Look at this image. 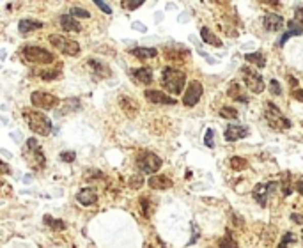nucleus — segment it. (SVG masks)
Segmentation results:
<instances>
[{
	"instance_id": "obj_33",
	"label": "nucleus",
	"mask_w": 303,
	"mask_h": 248,
	"mask_svg": "<svg viewBox=\"0 0 303 248\" xmlns=\"http://www.w3.org/2000/svg\"><path fill=\"white\" fill-rule=\"evenodd\" d=\"M70 16H80V18H89L91 14H89V11L87 9H80V7H71V11H70Z\"/></svg>"
},
{
	"instance_id": "obj_28",
	"label": "nucleus",
	"mask_w": 303,
	"mask_h": 248,
	"mask_svg": "<svg viewBox=\"0 0 303 248\" xmlns=\"http://www.w3.org/2000/svg\"><path fill=\"white\" fill-rule=\"evenodd\" d=\"M45 223H47L50 229H53V231H64V229H66V222H62V220L52 218L50 215L45 216Z\"/></svg>"
},
{
	"instance_id": "obj_48",
	"label": "nucleus",
	"mask_w": 303,
	"mask_h": 248,
	"mask_svg": "<svg viewBox=\"0 0 303 248\" xmlns=\"http://www.w3.org/2000/svg\"><path fill=\"white\" fill-rule=\"evenodd\" d=\"M0 188H2V181H0Z\"/></svg>"
},
{
	"instance_id": "obj_41",
	"label": "nucleus",
	"mask_w": 303,
	"mask_h": 248,
	"mask_svg": "<svg viewBox=\"0 0 303 248\" xmlns=\"http://www.w3.org/2000/svg\"><path fill=\"white\" fill-rule=\"evenodd\" d=\"M144 2H122V7H126V9H137V7H140Z\"/></svg>"
},
{
	"instance_id": "obj_21",
	"label": "nucleus",
	"mask_w": 303,
	"mask_h": 248,
	"mask_svg": "<svg viewBox=\"0 0 303 248\" xmlns=\"http://www.w3.org/2000/svg\"><path fill=\"white\" fill-rule=\"evenodd\" d=\"M301 34H303V29H301V27L296 25L294 22H289V30H287V34H284L282 39L278 41V45L284 46V45H286V41L289 39V37H293V36H301Z\"/></svg>"
},
{
	"instance_id": "obj_15",
	"label": "nucleus",
	"mask_w": 303,
	"mask_h": 248,
	"mask_svg": "<svg viewBox=\"0 0 303 248\" xmlns=\"http://www.w3.org/2000/svg\"><path fill=\"white\" fill-rule=\"evenodd\" d=\"M145 98H147V101L151 103H156V105H174L176 99L170 98V96L163 94V92L160 91H145Z\"/></svg>"
},
{
	"instance_id": "obj_31",
	"label": "nucleus",
	"mask_w": 303,
	"mask_h": 248,
	"mask_svg": "<svg viewBox=\"0 0 303 248\" xmlns=\"http://www.w3.org/2000/svg\"><path fill=\"white\" fill-rule=\"evenodd\" d=\"M218 246H220V248H237V243L234 241V239L231 238V234L227 232V234H225L224 238L218 241Z\"/></svg>"
},
{
	"instance_id": "obj_17",
	"label": "nucleus",
	"mask_w": 303,
	"mask_h": 248,
	"mask_svg": "<svg viewBox=\"0 0 303 248\" xmlns=\"http://www.w3.org/2000/svg\"><path fill=\"white\" fill-rule=\"evenodd\" d=\"M147 183L153 190H167L174 184L172 183V179H168L167 176H151Z\"/></svg>"
},
{
	"instance_id": "obj_36",
	"label": "nucleus",
	"mask_w": 303,
	"mask_h": 248,
	"mask_svg": "<svg viewBox=\"0 0 303 248\" xmlns=\"http://www.w3.org/2000/svg\"><path fill=\"white\" fill-rule=\"evenodd\" d=\"M60 160L64 163H71V161H75V153L73 151H64V153H60Z\"/></svg>"
},
{
	"instance_id": "obj_23",
	"label": "nucleus",
	"mask_w": 303,
	"mask_h": 248,
	"mask_svg": "<svg viewBox=\"0 0 303 248\" xmlns=\"http://www.w3.org/2000/svg\"><path fill=\"white\" fill-rule=\"evenodd\" d=\"M132 55H135L137 59H153V57L158 55V52H156V48H133Z\"/></svg>"
},
{
	"instance_id": "obj_13",
	"label": "nucleus",
	"mask_w": 303,
	"mask_h": 248,
	"mask_svg": "<svg viewBox=\"0 0 303 248\" xmlns=\"http://www.w3.org/2000/svg\"><path fill=\"white\" fill-rule=\"evenodd\" d=\"M89 68H91V71H93L94 78L103 80V78H109V76L112 75L110 68L105 64V62H101V60H94V59L89 60Z\"/></svg>"
},
{
	"instance_id": "obj_7",
	"label": "nucleus",
	"mask_w": 303,
	"mask_h": 248,
	"mask_svg": "<svg viewBox=\"0 0 303 248\" xmlns=\"http://www.w3.org/2000/svg\"><path fill=\"white\" fill-rule=\"evenodd\" d=\"M27 151H29L27 160L30 161V165H32L36 170L43 169L45 167V153L41 151L39 142H37L36 138H29V140H27Z\"/></svg>"
},
{
	"instance_id": "obj_44",
	"label": "nucleus",
	"mask_w": 303,
	"mask_h": 248,
	"mask_svg": "<svg viewBox=\"0 0 303 248\" xmlns=\"http://www.w3.org/2000/svg\"><path fill=\"white\" fill-rule=\"evenodd\" d=\"M0 174H11V169L7 163H4V161H0Z\"/></svg>"
},
{
	"instance_id": "obj_26",
	"label": "nucleus",
	"mask_w": 303,
	"mask_h": 248,
	"mask_svg": "<svg viewBox=\"0 0 303 248\" xmlns=\"http://www.w3.org/2000/svg\"><path fill=\"white\" fill-rule=\"evenodd\" d=\"M227 94L231 96L232 99H237V101H241V103H247L248 101V98H245V96L240 92V85H237L236 82H231V87H229Z\"/></svg>"
},
{
	"instance_id": "obj_45",
	"label": "nucleus",
	"mask_w": 303,
	"mask_h": 248,
	"mask_svg": "<svg viewBox=\"0 0 303 248\" xmlns=\"http://www.w3.org/2000/svg\"><path fill=\"white\" fill-rule=\"evenodd\" d=\"M133 29H135V30H140V32H145L144 23H140V22H135V23H133Z\"/></svg>"
},
{
	"instance_id": "obj_50",
	"label": "nucleus",
	"mask_w": 303,
	"mask_h": 248,
	"mask_svg": "<svg viewBox=\"0 0 303 248\" xmlns=\"http://www.w3.org/2000/svg\"><path fill=\"white\" fill-rule=\"evenodd\" d=\"M301 238H303V232H301Z\"/></svg>"
},
{
	"instance_id": "obj_3",
	"label": "nucleus",
	"mask_w": 303,
	"mask_h": 248,
	"mask_svg": "<svg viewBox=\"0 0 303 248\" xmlns=\"http://www.w3.org/2000/svg\"><path fill=\"white\" fill-rule=\"evenodd\" d=\"M264 119L268 121L273 130H289L293 124L289 119L280 112L278 107H275L273 103H266V110H264Z\"/></svg>"
},
{
	"instance_id": "obj_43",
	"label": "nucleus",
	"mask_w": 303,
	"mask_h": 248,
	"mask_svg": "<svg viewBox=\"0 0 303 248\" xmlns=\"http://www.w3.org/2000/svg\"><path fill=\"white\" fill-rule=\"evenodd\" d=\"M291 220H293L294 223H298V225H303V216L296 215V213H293V215H291Z\"/></svg>"
},
{
	"instance_id": "obj_49",
	"label": "nucleus",
	"mask_w": 303,
	"mask_h": 248,
	"mask_svg": "<svg viewBox=\"0 0 303 248\" xmlns=\"http://www.w3.org/2000/svg\"><path fill=\"white\" fill-rule=\"evenodd\" d=\"M149 248H155V246H149Z\"/></svg>"
},
{
	"instance_id": "obj_38",
	"label": "nucleus",
	"mask_w": 303,
	"mask_h": 248,
	"mask_svg": "<svg viewBox=\"0 0 303 248\" xmlns=\"http://www.w3.org/2000/svg\"><path fill=\"white\" fill-rule=\"evenodd\" d=\"M296 25H303V7H298L296 13H294V20H293Z\"/></svg>"
},
{
	"instance_id": "obj_6",
	"label": "nucleus",
	"mask_w": 303,
	"mask_h": 248,
	"mask_svg": "<svg viewBox=\"0 0 303 248\" xmlns=\"http://www.w3.org/2000/svg\"><path fill=\"white\" fill-rule=\"evenodd\" d=\"M137 165H139L140 172L155 174L162 167V158L156 156L155 153H140L139 158H137Z\"/></svg>"
},
{
	"instance_id": "obj_22",
	"label": "nucleus",
	"mask_w": 303,
	"mask_h": 248,
	"mask_svg": "<svg viewBox=\"0 0 303 248\" xmlns=\"http://www.w3.org/2000/svg\"><path fill=\"white\" fill-rule=\"evenodd\" d=\"M245 60H247V62H252V64H255L259 69H263L264 66H266V57H264L263 52L247 53V55H245Z\"/></svg>"
},
{
	"instance_id": "obj_37",
	"label": "nucleus",
	"mask_w": 303,
	"mask_h": 248,
	"mask_svg": "<svg viewBox=\"0 0 303 248\" xmlns=\"http://www.w3.org/2000/svg\"><path fill=\"white\" fill-rule=\"evenodd\" d=\"M294 241V234H291V232H287V234H284L282 241H280V245L277 248H287V243H293Z\"/></svg>"
},
{
	"instance_id": "obj_25",
	"label": "nucleus",
	"mask_w": 303,
	"mask_h": 248,
	"mask_svg": "<svg viewBox=\"0 0 303 248\" xmlns=\"http://www.w3.org/2000/svg\"><path fill=\"white\" fill-rule=\"evenodd\" d=\"M119 103H121V108H122L124 112H132V114H135V112L139 110L137 103L133 101V98H129V96H121Z\"/></svg>"
},
{
	"instance_id": "obj_20",
	"label": "nucleus",
	"mask_w": 303,
	"mask_h": 248,
	"mask_svg": "<svg viewBox=\"0 0 303 248\" xmlns=\"http://www.w3.org/2000/svg\"><path fill=\"white\" fill-rule=\"evenodd\" d=\"M37 29H43V23L41 22H36V20H21L18 23V30H20V34H29V32H34V30Z\"/></svg>"
},
{
	"instance_id": "obj_34",
	"label": "nucleus",
	"mask_w": 303,
	"mask_h": 248,
	"mask_svg": "<svg viewBox=\"0 0 303 248\" xmlns=\"http://www.w3.org/2000/svg\"><path fill=\"white\" fill-rule=\"evenodd\" d=\"M142 184H144V177H142V176H133V177H129V186H132L133 190L140 188Z\"/></svg>"
},
{
	"instance_id": "obj_47",
	"label": "nucleus",
	"mask_w": 303,
	"mask_h": 248,
	"mask_svg": "<svg viewBox=\"0 0 303 248\" xmlns=\"http://www.w3.org/2000/svg\"><path fill=\"white\" fill-rule=\"evenodd\" d=\"M296 190L300 192V195H303V181H300V183L296 184Z\"/></svg>"
},
{
	"instance_id": "obj_40",
	"label": "nucleus",
	"mask_w": 303,
	"mask_h": 248,
	"mask_svg": "<svg viewBox=\"0 0 303 248\" xmlns=\"http://www.w3.org/2000/svg\"><path fill=\"white\" fill-rule=\"evenodd\" d=\"M96 6H98L99 9H101L105 14H112V9H110V6H109V4H105V2H99V0H98V2H96Z\"/></svg>"
},
{
	"instance_id": "obj_35",
	"label": "nucleus",
	"mask_w": 303,
	"mask_h": 248,
	"mask_svg": "<svg viewBox=\"0 0 303 248\" xmlns=\"http://www.w3.org/2000/svg\"><path fill=\"white\" fill-rule=\"evenodd\" d=\"M270 91L273 96H280L282 94V87H280V84L277 82V80H271L270 82Z\"/></svg>"
},
{
	"instance_id": "obj_24",
	"label": "nucleus",
	"mask_w": 303,
	"mask_h": 248,
	"mask_svg": "<svg viewBox=\"0 0 303 248\" xmlns=\"http://www.w3.org/2000/svg\"><path fill=\"white\" fill-rule=\"evenodd\" d=\"M201 36H202V39H204V43H208V45H213V46H217V48H220V46H222V41H218V37L214 36L213 32H211L208 27H202Z\"/></svg>"
},
{
	"instance_id": "obj_5",
	"label": "nucleus",
	"mask_w": 303,
	"mask_h": 248,
	"mask_svg": "<svg viewBox=\"0 0 303 248\" xmlns=\"http://www.w3.org/2000/svg\"><path fill=\"white\" fill-rule=\"evenodd\" d=\"M50 39V45L53 46V48H57L59 52L66 53V55H73L76 57L80 53V46L76 41H71L68 39V37L60 36V34H52V36L48 37Z\"/></svg>"
},
{
	"instance_id": "obj_32",
	"label": "nucleus",
	"mask_w": 303,
	"mask_h": 248,
	"mask_svg": "<svg viewBox=\"0 0 303 248\" xmlns=\"http://www.w3.org/2000/svg\"><path fill=\"white\" fill-rule=\"evenodd\" d=\"M247 165H248V161L245 160V158H240V156L231 158V167L234 170H243V169H247Z\"/></svg>"
},
{
	"instance_id": "obj_11",
	"label": "nucleus",
	"mask_w": 303,
	"mask_h": 248,
	"mask_svg": "<svg viewBox=\"0 0 303 248\" xmlns=\"http://www.w3.org/2000/svg\"><path fill=\"white\" fill-rule=\"evenodd\" d=\"M202 84L197 82V80H193L191 84H188V89L185 92V98H183V103H185V107H195V105L199 103V99H201L202 96Z\"/></svg>"
},
{
	"instance_id": "obj_46",
	"label": "nucleus",
	"mask_w": 303,
	"mask_h": 248,
	"mask_svg": "<svg viewBox=\"0 0 303 248\" xmlns=\"http://www.w3.org/2000/svg\"><path fill=\"white\" fill-rule=\"evenodd\" d=\"M287 80H289V85L293 89H298V80L294 78V76H287Z\"/></svg>"
},
{
	"instance_id": "obj_27",
	"label": "nucleus",
	"mask_w": 303,
	"mask_h": 248,
	"mask_svg": "<svg viewBox=\"0 0 303 248\" xmlns=\"http://www.w3.org/2000/svg\"><path fill=\"white\" fill-rule=\"evenodd\" d=\"M36 75L43 80H55L60 75L59 68H52V69H43V71H36Z\"/></svg>"
},
{
	"instance_id": "obj_4",
	"label": "nucleus",
	"mask_w": 303,
	"mask_h": 248,
	"mask_svg": "<svg viewBox=\"0 0 303 248\" xmlns=\"http://www.w3.org/2000/svg\"><path fill=\"white\" fill-rule=\"evenodd\" d=\"M21 53H24V59L32 64H52L55 60V55L41 46H25Z\"/></svg>"
},
{
	"instance_id": "obj_2",
	"label": "nucleus",
	"mask_w": 303,
	"mask_h": 248,
	"mask_svg": "<svg viewBox=\"0 0 303 248\" xmlns=\"http://www.w3.org/2000/svg\"><path fill=\"white\" fill-rule=\"evenodd\" d=\"M24 119L29 124V128L37 135H43L47 137L52 131V122L43 112H36V110H24Z\"/></svg>"
},
{
	"instance_id": "obj_42",
	"label": "nucleus",
	"mask_w": 303,
	"mask_h": 248,
	"mask_svg": "<svg viewBox=\"0 0 303 248\" xmlns=\"http://www.w3.org/2000/svg\"><path fill=\"white\" fill-rule=\"evenodd\" d=\"M293 98H296L298 101L303 103V91H301V89H294V91H293Z\"/></svg>"
},
{
	"instance_id": "obj_39",
	"label": "nucleus",
	"mask_w": 303,
	"mask_h": 248,
	"mask_svg": "<svg viewBox=\"0 0 303 248\" xmlns=\"http://www.w3.org/2000/svg\"><path fill=\"white\" fill-rule=\"evenodd\" d=\"M204 144L208 146V147H214V142H213V130H208V131H206Z\"/></svg>"
},
{
	"instance_id": "obj_30",
	"label": "nucleus",
	"mask_w": 303,
	"mask_h": 248,
	"mask_svg": "<svg viewBox=\"0 0 303 248\" xmlns=\"http://www.w3.org/2000/svg\"><path fill=\"white\" fill-rule=\"evenodd\" d=\"M218 114H220V117H224V119H236L237 117V110L232 107H222Z\"/></svg>"
},
{
	"instance_id": "obj_14",
	"label": "nucleus",
	"mask_w": 303,
	"mask_h": 248,
	"mask_svg": "<svg viewBox=\"0 0 303 248\" xmlns=\"http://www.w3.org/2000/svg\"><path fill=\"white\" fill-rule=\"evenodd\" d=\"M76 200H78L82 206H94V204L98 202V192H96L94 188H83L78 192Z\"/></svg>"
},
{
	"instance_id": "obj_12",
	"label": "nucleus",
	"mask_w": 303,
	"mask_h": 248,
	"mask_svg": "<svg viewBox=\"0 0 303 248\" xmlns=\"http://www.w3.org/2000/svg\"><path fill=\"white\" fill-rule=\"evenodd\" d=\"M248 135V128L243 126V124H229L227 128H225V140L227 142H236V140H241V138H245Z\"/></svg>"
},
{
	"instance_id": "obj_10",
	"label": "nucleus",
	"mask_w": 303,
	"mask_h": 248,
	"mask_svg": "<svg viewBox=\"0 0 303 248\" xmlns=\"http://www.w3.org/2000/svg\"><path fill=\"white\" fill-rule=\"evenodd\" d=\"M275 190H277V183H273V181H270V183H261L254 188V193H252V195H254L255 202L264 208V206H268V199H270V195Z\"/></svg>"
},
{
	"instance_id": "obj_1",
	"label": "nucleus",
	"mask_w": 303,
	"mask_h": 248,
	"mask_svg": "<svg viewBox=\"0 0 303 248\" xmlns=\"http://www.w3.org/2000/svg\"><path fill=\"white\" fill-rule=\"evenodd\" d=\"M186 82V75L181 69L176 68H165L162 73V84L170 94H181L183 89H185Z\"/></svg>"
},
{
	"instance_id": "obj_19",
	"label": "nucleus",
	"mask_w": 303,
	"mask_h": 248,
	"mask_svg": "<svg viewBox=\"0 0 303 248\" xmlns=\"http://www.w3.org/2000/svg\"><path fill=\"white\" fill-rule=\"evenodd\" d=\"M132 76L140 84H151L153 82V71L149 68H137L132 71Z\"/></svg>"
},
{
	"instance_id": "obj_16",
	"label": "nucleus",
	"mask_w": 303,
	"mask_h": 248,
	"mask_svg": "<svg viewBox=\"0 0 303 248\" xmlns=\"http://www.w3.org/2000/svg\"><path fill=\"white\" fill-rule=\"evenodd\" d=\"M264 27H266L270 32H277L284 27V18L277 13H268L264 16Z\"/></svg>"
},
{
	"instance_id": "obj_8",
	"label": "nucleus",
	"mask_w": 303,
	"mask_h": 248,
	"mask_svg": "<svg viewBox=\"0 0 303 248\" xmlns=\"http://www.w3.org/2000/svg\"><path fill=\"white\" fill-rule=\"evenodd\" d=\"M241 75H243V78H245V85H247L254 94H261V92L264 91L266 84H264L263 76L257 71H254V69H250V68H241Z\"/></svg>"
},
{
	"instance_id": "obj_9",
	"label": "nucleus",
	"mask_w": 303,
	"mask_h": 248,
	"mask_svg": "<svg viewBox=\"0 0 303 248\" xmlns=\"http://www.w3.org/2000/svg\"><path fill=\"white\" fill-rule=\"evenodd\" d=\"M30 101H32L34 107L43 108V110H50V108H53V107H57V105H59V99H57L55 96L50 94V92H43V91L32 92V96H30Z\"/></svg>"
},
{
	"instance_id": "obj_18",
	"label": "nucleus",
	"mask_w": 303,
	"mask_h": 248,
	"mask_svg": "<svg viewBox=\"0 0 303 248\" xmlns=\"http://www.w3.org/2000/svg\"><path fill=\"white\" fill-rule=\"evenodd\" d=\"M59 23L64 30H68V32H80V30H82L80 23L73 16H70V14H62V16L59 18Z\"/></svg>"
},
{
	"instance_id": "obj_29",
	"label": "nucleus",
	"mask_w": 303,
	"mask_h": 248,
	"mask_svg": "<svg viewBox=\"0 0 303 248\" xmlns=\"http://www.w3.org/2000/svg\"><path fill=\"white\" fill-rule=\"evenodd\" d=\"M140 208H142V215L145 216V218H149L151 216V200H149V197L147 195H144V197H140Z\"/></svg>"
}]
</instances>
